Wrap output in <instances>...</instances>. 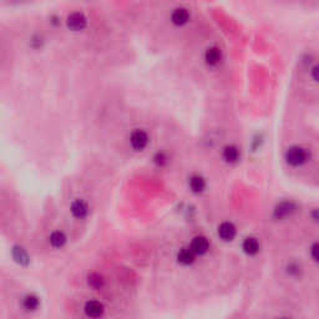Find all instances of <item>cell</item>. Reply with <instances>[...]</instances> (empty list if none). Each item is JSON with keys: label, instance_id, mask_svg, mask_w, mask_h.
<instances>
[{"label": "cell", "instance_id": "6da1fadb", "mask_svg": "<svg viewBox=\"0 0 319 319\" xmlns=\"http://www.w3.org/2000/svg\"><path fill=\"white\" fill-rule=\"evenodd\" d=\"M308 160V152L300 146H291L286 151V161L291 166H302Z\"/></svg>", "mask_w": 319, "mask_h": 319}, {"label": "cell", "instance_id": "7a4b0ae2", "mask_svg": "<svg viewBox=\"0 0 319 319\" xmlns=\"http://www.w3.org/2000/svg\"><path fill=\"white\" fill-rule=\"evenodd\" d=\"M66 26L69 30L74 33H79L86 29L87 18L81 11H72L66 18Z\"/></svg>", "mask_w": 319, "mask_h": 319}, {"label": "cell", "instance_id": "3957f363", "mask_svg": "<svg viewBox=\"0 0 319 319\" xmlns=\"http://www.w3.org/2000/svg\"><path fill=\"white\" fill-rule=\"evenodd\" d=\"M150 142V137L149 133L145 130H140L136 128L133 130L130 135V145L132 147V150L135 151H144Z\"/></svg>", "mask_w": 319, "mask_h": 319}, {"label": "cell", "instance_id": "277c9868", "mask_svg": "<svg viewBox=\"0 0 319 319\" xmlns=\"http://www.w3.org/2000/svg\"><path fill=\"white\" fill-rule=\"evenodd\" d=\"M70 212L76 219H85L89 214V205L83 198H75L70 205Z\"/></svg>", "mask_w": 319, "mask_h": 319}, {"label": "cell", "instance_id": "5b68a950", "mask_svg": "<svg viewBox=\"0 0 319 319\" xmlns=\"http://www.w3.org/2000/svg\"><path fill=\"white\" fill-rule=\"evenodd\" d=\"M84 312L90 318H99L105 313V307L99 300H87L84 305Z\"/></svg>", "mask_w": 319, "mask_h": 319}, {"label": "cell", "instance_id": "8992f818", "mask_svg": "<svg viewBox=\"0 0 319 319\" xmlns=\"http://www.w3.org/2000/svg\"><path fill=\"white\" fill-rule=\"evenodd\" d=\"M190 19H191V14H190L189 9L186 8H176L171 14V21L176 26L186 25Z\"/></svg>", "mask_w": 319, "mask_h": 319}, {"label": "cell", "instance_id": "52a82bcc", "mask_svg": "<svg viewBox=\"0 0 319 319\" xmlns=\"http://www.w3.org/2000/svg\"><path fill=\"white\" fill-rule=\"evenodd\" d=\"M47 242H49V244H50L53 248H55V250H60V248H63L65 244H66L67 237L63 231L56 230V231H53V232L49 234V237H47Z\"/></svg>", "mask_w": 319, "mask_h": 319}, {"label": "cell", "instance_id": "ba28073f", "mask_svg": "<svg viewBox=\"0 0 319 319\" xmlns=\"http://www.w3.org/2000/svg\"><path fill=\"white\" fill-rule=\"evenodd\" d=\"M190 248L194 255H205L210 248V243H208V239L206 237L197 236L192 239Z\"/></svg>", "mask_w": 319, "mask_h": 319}, {"label": "cell", "instance_id": "9c48e42d", "mask_svg": "<svg viewBox=\"0 0 319 319\" xmlns=\"http://www.w3.org/2000/svg\"><path fill=\"white\" fill-rule=\"evenodd\" d=\"M222 59V54L221 50L216 46L208 47L205 53V61L208 66H217L219 64V61Z\"/></svg>", "mask_w": 319, "mask_h": 319}, {"label": "cell", "instance_id": "30bf717a", "mask_svg": "<svg viewBox=\"0 0 319 319\" xmlns=\"http://www.w3.org/2000/svg\"><path fill=\"white\" fill-rule=\"evenodd\" d=\"M218 236L223 241H232L236 237V227L231 222H223L218 227Z\"/></svg>", "mask_w": 319, "mask_h": 319}, {"label": "cell", "instance_id": "8fae6325", "mask_svg": "<svg viewBox=\"0 0 319 319\" xmlns=\"http://www.w3.org/2000/svg\"><path fill=\"white\" fill-rule=\"evenodd\" d=\"M222 156L223 158H225L226 162L234 164V162L238 161L239 157H241V152H239L238 147L234 146V145H230V146L225 147Z\"/></svg>", "mask_w": 319, "mask_h": 319}, {"label": "cell", "instance_id": "7c38bea8", "mask_svg": "<svg viewBox=\"0 0 319 319\" xmlns=\"http://www.w3.org/2000/svg\"><path fill=\"white\" fill-rule=\"evenodd\" d=\"M296 210V206L292 202H282L276 207L275 210V216L277 218H284V217L291 216Z\"/></svg>", "mask_w": 319, "mask_h": 319}, {"label": "cell", "instance_id": "4fadbf2b", "mask_svg": "<svg viewBox=\"0 0 319 319\" xmlns=\"http://www.w3.org/2000/svg\"><path fill=\"white\" fill-rule=\"evenodd\" d=\"M40 300L39 298L36 297L35 294H26L25 297L22 298L21 305L22 308L25 309L26 312H34L39 308Z\"/></svg>", "mask_w": 319, "mask_h": 319}, {"label": "cell", "instance_id": "5bb4252c", "mask_svg": "<svg viewBox=\"0 0 319 319\" xmlns=\"http://www.w3.org/2000/svg\"><path fill=\"white\" fill-rule=\"evenodd\" d=\"M242 248H243L246 255H255L259 252V243L258 241H257L255 238H253V237H248V238L244 239Z\"/></svg>", "mask_w": 319, "mask_h": 319}, {"label": "cell", "instance_id": "9a60e30c", "mask_svg": "<svg viewBox=\"0 0 319 319\" xmlns=\"http://www.w3.org/2000/svg\"><path fill=\"white\" fill-rule=\"evenodd\" d=\"M189 185L191 191L194 192V193H201V192H203V190L206 189L205 178L198 175L192 176L189 181Z\"/></svg>", "mask_w": 319, "mask_h": 319}, {"label": "cell", "instance_id": "2e32d148", "mask_svg": "<svg viewBox=\"0 0 319 319\" xmlns=\"http://www.w3.org/2000/svg\"><path fill=\"white\" fill-rule=\"evenodd\" d=\"M87 284H89L92 289H95V291H100V289H103L104 286H105V279H104L103 276L99 275V273H91V275L89 276V278H87Z\"/></svg>", "mask_w": 319, "mask_h": 319}, {"label": "cell", "instance_id": "e0dca14e", "mask_svg": "<svg viewBox=\"0 0 319 319\" xmlns=\"http://www.w3.org/2000/svg\"><path fill=\"white\" fill-rule=\"evenodd\" d=\"M177 259L181 264H185V266H189V264H192L194 261V253L192 252L191 248H182V250L178 252Z\"/></svg>", "mask_w": 319, "mask_h": 319}, {"label": "cell", "instance_id": "ac0fdd59", "mask_svg": "<svg viewBox=\"0 0 319 319\" xmlns=\"http://www.w3.org/2000/svg\"><path fill=\"white\" fill-rule=\"evenodd\" d=\"M153 160H155V164L157 165V166L162 167L165 166V165L167 164V156L165 155L164 152H157L155 155V157H153Z\"/></svg>", "mask_w": 319, "mask_h": 319}, {"label": "cell", "instance_id": "d6986e66", "mask_svg": "<svg viewBox=\"0 0 319 319\" xmlns=\"http://www.w3.org/2000/svg\"><path fill=\"white\" fill-rule=\"evenodd\" d=\"M299 267L297 266V264H289L288 266V273L289 275H298L299 273Z\"/></svg>", "mask_w": 319, "mask_h": 319}, {"label": "cell", "instance_id": "ffe728a7", "mask_svg": "<svg viewBox=\"0 0 319 319\" xmlns=\"http://www.w3.org/2000/svg\"><path fill=\"white\" fill-rule=\"evenodd\" d=\"M317 251H318V244H313V247L311 248V253L312 257H313L314 261H318V255H317Z\"/></svg>", "mask_w": 319, "mask_h": 319}, {"label": "cell", "instance_id": "44dd1931", "mask_svg": "<svg viewBox=\"0 0 319 319\" xmlns=\"http://www.w3.org/2000/svg\"><path fill=\"white\" fill-rule=\"evenodd\" d=\"M317 71H318V66H314L313 69H312V74H313V80L314 81L318 80V76H317Z\"/></svg>", "mask_w": 319, "mask_h": 319}]
</instances>
